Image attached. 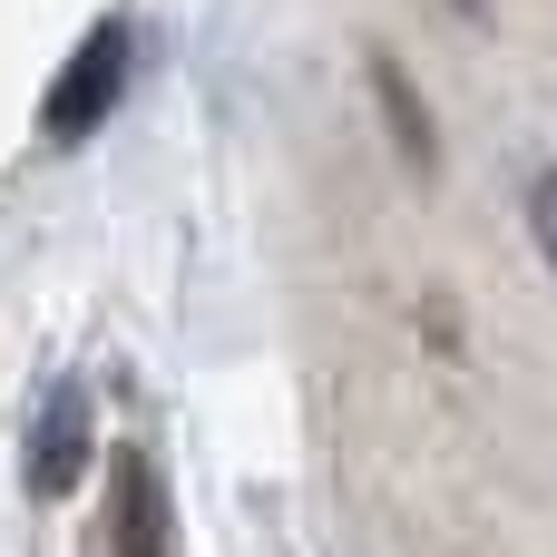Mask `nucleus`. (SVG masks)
I'll return each instance as SVG.
<instances>
[{"instance_id":"nucleus-3","label":"nucleus","mask_w":557,"mask_h":557,"mask_svg":"<svg viewBox=\"0 0 557 557\" xmlns=\"http://www.w3.org/2000/svg\"><path fill=\"white\" fill-rule=\"evenodd\" d=\"M88 460H98L88 382H49V401H39V421H29V450H20V480H29V499H69Z\"/></svg>"},{"instance_id":"nucleus-4","label":"nucleus","mask_w":557,"mask_h":557,"mask_svg":"<svg viewBox=\"0 0 557 557\" xmlns=\"http://www.w3.org/2000/svg\"><path fill=\"white\" fill-rule=\"evenodd\" d=\"M372 98H382V127H392V147H401V166H441V127H431V98L411 88V69L392 59V49H372Z\"/></svg>"},{"instance_id":"nucleus-1","label":"nucleus","mask_w":557,"mask_h":557,"mask_svg":"<svg viewBox=\"0 0 557 557\" xmlns=\"http://www.w3.org/2000/svg\"><path fill=\"white\" fill-rule=\"evenodd\" d=\"M127 69H137V29L108 10V20H88L78 29V49H69V69L49 78V98H39V127H49V147H78V137H98L108 127V108L127 98Z\"/></svg>"},{"instance_id":"nucleus-2","label":"nucleus","mask_w":557,"mask_h":557,"mask_svg":"<svg viewBox=\"0 0 557 557\" xmlns=\"http://www.w3.org/2000/svg\"><path fill=\"white\" fill-rule=\"evenodd\" d=\"M166 480H157V460L137 450V441H117L108 450V509H98V529H88V557H166Z\"/></svg>"},{"instance_id":"nucleus-5","label":"nucleus","mask_w":557,"mask_h":557,"mask_svg":"<svg viewBox=\"0 0 557 557\" xmlns=\"http://www.w3.org/2000/svg\"><path fill=\"white\" fill-rule=\"evenodd\" d=\"M529 235H539V255H548V274H557V166H529Z\"/></svg>"},{"instance_id":"nucleus-6","label":"nucleus","mask_w":557,"mask_h":557,"mask_svg":"<svg viewBox=\"0 0 557 557\" xmlns=\"http://www.w3.org/2000/svg\"><path fill=\"white\" fill-rule=\"evenodd\" d=\"M450 10H460V20H490V10H499V0H450Z\"/></svg>"}]
</instances>
